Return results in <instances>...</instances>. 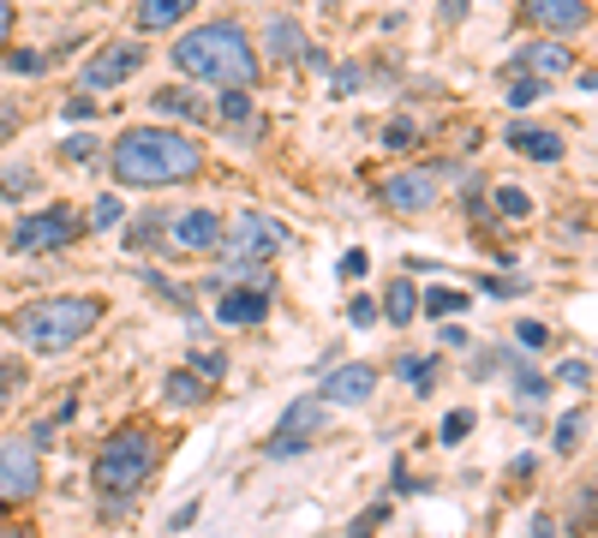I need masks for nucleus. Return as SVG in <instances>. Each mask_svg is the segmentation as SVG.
I'll list each match as a JSON object with an SVG mask.
<instances>
[{"mask_svg":"<svg viewBox=\"0 0 598 538\" xmlns=\"http://www.w3.org/2000/svg\"><path fill=\"white\" fill-rule=\"evenodd\" d=\"M581 90H598V72H587V79H581Z\"/></svg>","mask_w":598,"mask_h":538,"instance_id":"09e8293b","label":"nucleus"},{"mask_svg":"<svg viewBox=\"0 0 598 538\" xmlns=\"http://www.w3.org/2000/svg\"><path fill=\"white\" fill-rule=\"evenodd\" d=\"M419 305H425L431 317H449V312H461L467 300H461V293H455V288H431V293H425V300H419Z\"/></svg>","mask_w":598,"mask_h":538,"instance_id":"b1692460","label":"nucleus"},{"mask_svg":"<svg viewBox=\"0 0 598 538\" xmlns=\"http://www.w3.org/2000/svg\"><path fill=\"white\" fill-rule=\"evenodd\" d=\"M12 36V0H0V43Z\"/></svg>","mask_w":598,"mask_h":538,"instance_id":"a18cd8bd","label":"nucleus"},{"mask_svg":"<svg viewBox=\"0 0 598 538\" xmlns=\"http://www.w3.org/2000/svg\"><path fill=\"white\" fill-rule=\"evenodd\" d=\"M192 521H198V503H186V508H174V521H168V527H174V533H186Z\"/></svg>","mask_w":598,"mask_h":538,"instance_id":"c03bdc74","label":"nucleus"},{"mask_svg":"<svg viewBox=\"0 0 598 538\" xmlns=\"http://www.w3.org/2000/svg\"><path fill=\"white\" fill-rule=\"evenodd\" d=\"M174 67L186 79L215 84V90H246L258 79V48H251V36L234 19H215V24H198V31H186L174 43Z\"/></svg>","mask_w":598,"mask_h":538,"instance_id":"f257e3e1","label":"nucleus"},{"mask_svg":"<svg viewBox=\"0 0 598 538\" xmlns=\"http://www.w3.org/2000/svg\"><path fill=\"white\" fill-rule=\"evenodd\" d=\"M317 431H324V401H317V395H300V401L282 413V431H275L263 448H270V455H294V448H305L317 437Z\"/></svg>","mask_w":598,"mask_h":538,"instance_id":"6e6552de","label":"nucleus"},{"mask_svg":"<svg viewBox=\"0 0 598 538\" xmlns=\"http://www.w3.org/2000/svg\"><path fill=\"white\" fill-rule=\"evenodd\" d=\"M581 425H587L581 413H568L563 425H556V455H575V448H581Z\"/></svg>","mask_w":598,"mask_h":538,"instance_id":"bb28decb","label":"nucleus"},{"mask_svg":"<svg viewBox=\"0 0 598 538\" xmlns=\"http://www.w3.org/2000/svg\"><path fill=\"white\" fill-rule=\"evenodd\" d=\"M156 460H162L156 431H144V425L114 431V437L96 448V491H102V496H114V503H132V496L150 484Z\"/></svg>","mask_w":598,"mask_h":538,"instance_id":"20e7f679","label":"nucleus"},{"mask_svg":"<svg viewBox=\"0 0 598 538\" xmlns=\"http://www.w3.org/2000/svg\"><path fill=\"white\" fill-rule=\"evenodd\" d=\"M365 269H372V258H365V252H348V258H341V276H365Z\"/></svg>","mask_w":598,"mask_h":538,"instance_id":"79ce46f5","label":"nucleus"},{"mask_svg":"<svg viewBox=\"0 0 598 538\" xmlns=\"http://www.w3.org/2000/svg\"><path fill=\"white\" fill-rule=\"evenodd\" d=\"M215 317L222 324H263L270 317V288H222L215 293Z\"/></svg>","mask_w":598,"mask_h":538,"instance_id":"f8f14e48","label":"nucleus"},{"mask_svg":"<svg viewBox=\"0 0 598 538\" xmlns=\"http://www.w3.org/2000/svg\"><path fill=\"white\" fill-rule=\"evenodd\" d=\"M389 150H407V144H419V132H413V120H396L389 126V138H384Z\"/></svg>","mask_w":598,"mask_h":538,"instance_id":"e433bc0d","label":"nucleus"},{"mask_svg":"<svg viewBox=\"0 0 598 538\" xmlns=\"http://www.w3.org/2000/svg\"><path fill=\"white\" fill-rule=\"evenodd\" d=\"M396 371H401V377H413V389H419V395H431V383H437V377H431L437 365H431V359H419V353H413V359L401 353V359H396Z\"/></svg>","mask_w":598,"mask_h":538,"instance_id":"412c9836","label":"nucleus"},{"mask_svg":"<svg viewBox=\"0 0 598 538\" xmlns=\"http://www.w3.org/2000/svg\"><path fill=\"white\" fill-rule=\"evenodd\" d=\"M467 12V0H443V19H461Z\"/></svg>","mask_w":598,"mask_h":538,"instance_id":"49530a36","label":"nucleus"},{"mask_svg":"<svg viewBox=\"0 0 598 538\" xmlns=\"http://www.w3.org/2000/svg\"><path fill=\"white\" fill-rule=\"evenodd\" d=\"M72 239H79V215L72 210H36V215H24V222L12 227V252H19V258L60 252V246H72Z\"/></svg>","mask_w":598,"mask_h":538,"instance_id":"39448f33","label":"nucleus"},{"mask_svg":"<svg viewBox=\"0 0 598 538\" xmlns=\"http://www.w3.org/2000/svg\"><path fill=\"white\" fill-rule=\"evenodd\" d=\"M192 7L198 0H138V24H144V31H168V24H180Z\"/></svg>","mask_w":598,"mask_h":538,"instance_id":"a211bd4d","label":"nucleus"},{"mask_svg":"<svg viewBox=\"0 0 598 538\" xmlns=\"http://www.w3.org/2000/svg\"><path fill=\"white\" fill-rule=\"evenodd\" d=\"M515 67H520V72H532V79L544 84V79H563V72L575 67V55H568L563 43H527V48L515 55Z\"/></svg>","mask_w":598,"mask_h":538,"instance_id":"4468645a","label":"nucleus"},{"mask_svg":"<svg viewBox=\"0 0 598 538\" xmlns=\"http://www.w3.org/2000/svg\"><path fill=\"white\" fill-rule=\"evenodd\" d=\"M263 55L270 60H305L312 48H305V31L294 19H263Z\"/></svg>","mask_w":598,"mask_h":538,"instance_id":"dca6fc26","label":"nucleus"},{"mask_svg":"<svg viewBox=\"0 0 598 538\" xmlns=\"http://www.w3.org/2000/svg\"><path fill=\"white\" fill-rule=\"evenodd\" d=\"M508 365H515V359H508ZM515 389L520 395H544V377H539V371H527V365H515Z\"/></svg>","mask_w":598,"mask_h":538,"instance_id":"f704fd0d","label":"nucleus"},{"mask_svg":"<svg viewBox=\"0 0 598 538\" xmlns=\"http://www.w3.org/2000/svg\"><path fill=\"white\" fill-rule=\"evenodd\" d=\"M19 132V102H0V138Z\"/></svg>","mask_w":598,"mask_h":538,"instance_id":"ea45409f","label":"nucleus"},{"mask_svg":"<svg viewBox=\"0 0 598 538\" xmlns=\"http://www.w3.org/2000/svg\"><path fill=\"white\" fill-rule=\"evenodd\" d=\"M96 114V102L91 96H79V102H67V120H91Z\"/></svg>","mask_w":598,"mask_h":538,"instance_id":"37998d69","label":"nucleus"},{"mask_svg":"<svg viewBox=\"0 0 598 538\" xmlns=\"http://www.w3.org/2000/svg\"><path fill=\"white\" fill-rule=\"evenodd\" d=\"M503 138H508V150L527 156V162H563V138L544 132V126H508Z\"/></svg>","mask_w":598,"mask_h":538,"instance_id":"2eb2a0df","label":"nucleus"},{"mask_svg":"<svg viewBox=\"0 0 598 538\" xmlns=\"http://www.w3.org/2000/svg\"><path fill=\"white\" fill-rule=\"evenodd\" d=\"M108 162L120 186H180L203 168V150L180 132H162V126H132V132L114 138Z\"/></svg>","mask_w":598,"mask_h":538,"instance_id":"f03ea898","label":"nucleus"},{"mask_svg":"<svg viewBox=\"0 0 598 538\" xmlns=\"http://www.w3.org/2000/svg\"><path fill=\"white\" fill-rule=\"evenodd\" d=\"M156 239H162V222H138L132 234H126V246H132V252H144V246H156Z\"/></svg>","mask_w":598,"mask_h":538,"instance_id":"2f4dec72","label":"nucleus"},{"mask_svg":"<svg viewBox=\"0 0 598 538\" xmlns=\"http://www.w3.org/2000/svg\"><path fill=\"white\" fill-rule=\"evenodd\" d=\"M419 312V293H413V281H396V288H389V300H384V317L396 329H407V317Z\"/></svg>","mask_w":598,"mask_h":538,"instance_id":"aec40b11","label":"nucleus"},{"mask_svg":"<svg viewBox=\"0 0 598 538\" xmlns=\"http://www.w3.org/2000/svg\"><path fill=\"white\" fill-rule=\"evenodd\" d=\"M19 383H24V371L12 365V359H0V401H7V395L19 389Z\"/></svg>","mask_w":598,"mask_h":538,"instance_id":"4c0bfd02","label":"nucleus"},{"mask_svg":"<svg viewBox=\"0 0 598 538\" xmlns=\"http://www.w3.org/2000/svg\"><path fill=\"white\" fill-rule=\"evenodd\" d=\"M43 491V455H36V443L24 437H7L0 443V496L7 503H24V496Z\"/></svg>","mask_w":598,"mask_h":538,"instance_id":"423d86ee","label":"nucleus"},{"mask_svg":"<svg viewBox=\"0 0 598 538\" xmlns=\"http://www.w3.org/2000/svg\"><path fill=\"white\" fill-rule=\"evenodd\" d=\"M91 138H67V144H60V156H67V162H91Z\"/></svg>","mask_w":598,"mask_h":538,"instance_id":"58836bf2","label":"nucleus"},{"mask_svg":"<svg viewBox=\"0 0 598 538\" xmlns=\"http://www.w3.org/2000/svg\"><path fill=\"white\" fill-rule=\"evenodd\" d=\"M348 317H353V329H365V324H377V300H365V293H360V300H353V305H348Z\"/></svg>","mask_w":598,"mask_h":538,"instance_id":"c9c22d12","label":"nucleus"},{"mask_svg":"<svg viewBox=\"0 0 598 538\" xmlns=\"http://www.w3.org/2000/svg\"><path fill=\"white\" fill-rule=\"evenodd\" d=\"M108 305L96 293H55V300H31L12 312V336L36 353H67L72 341H84L102 324Z\"/></svg>","mask_w":598,"mask_h":538,"instance_id":"7ed1b4c3","label":"nucleus"},{"mask_svg":"<svg viewBox=\"0 0 598 538\" xmlns=\"http://www.w3.org/2000/svg\"><path fill=\"white\" fill-rule=\"evenodd\" d=\"M222 234H227V227H222V215H215V210H186L180 222H174V239H180L186 252H215V246H222Z\"/></svg>","mask_w":598,"mask_h":538,"instance_id":"ddd939ff","label":"nucleus"},{"mask_svg":"<svg viewBox=\"0 0 598 538\" xmlns=\"http://www.w3.org/2000/svg\"><path fill=\"white\" fill-rule=\"evenodd\" d=\"M467 431H473V413H467V407H455V413H449V419H443V443H449V448H455V443H461V437H467Z\"/></svg>","mask_w":598,"mask_h":538,"instance_id":"c85d7f7f","label":"nucleus"},{"mask_svg":"<svg viewBox=\"0 0 598 538\" xmlns=\"http://www.w3.org/2000/svg\"><path fill=\"white\" fill-rule=\"evenodd\" d=\"M372 389H377V371L372 365H336L324 377V389H317V401H336V407H360V401H372Z\"/></svg>","mask_w":598,"mask_h":538,"instance_id":"9d476101","label":"nucleus"},{"mask_svg":"<svg viewBox=\"0 0 598 538\" xmlns=\"http://www.w3.org/2000/svg\"><path fill=\"white\" fill-rule=\"evenodd\" d=\"M215 114H222V120H234V126H246L251 120V96H246V90H222Z\"/></svg>","mask_w":598,"mask_h":538,"instance_id":"4be33fe9","label":"nucleus"},{"mask_svg":"<svg viewBox=\"0 0 598 538\" xmlns=\"http://www.w3.org/2000/svg\"><path fill=\"white\" fill-rule=\"evenodd\" d=\"M120 222V198H96L91 203V227H114Z\"/></svg>","mask_w":598,"mask_h":538,"instance_id":"c756f323","label":"nucleus"},{"mask_svg":"<svg viewBox=\"0 0 598 538\" xmlns=\"http://www.w3.org/2000/svg\"><path fill=\"white\" fill-rule=\"evenodd\" d=\"M539 96H544L539 79H515V84H508V108H532Z\"/></svg>","mask_w":598,"mask_h":538,"instance_id":"cd10ccee","label":"nucleus"},{"mask_svg":"<svg viewBox=\"0 0 598 538\" xmlns=\"http://www.w3.org/2000/svg\"><path fill=\"white\" fill-rule=\"evenodd\" d=\"M384 203L401 215H425L437 203V174L431 168H407V174H389L384 179Z\"/></svg>","mask_w":598,"mask_h":538,"instance_id":"1a4fd4ad","label":"nucleus"},{"mask_svg":"<svg viewBox=\"0 0 598 538\" xmlns=\"http://www.w3.org/2000/svg\"><path fill=\"white\" fill-rule=\"evenodd\" d=\"M198 371H203V377H222L227 359H222V353H198Z\"/></svg>","mask_w":598,"mask_h":538,"instance_id":"a19ab883","label":"nucleus"},{"mask_svg":"<svg viewBox=\"0 0 598 538\" xmlns=\"http://www.w3.org/2000/svg\"><path fill=\"white\" fill-rule=\"evenodd\" d=\"M384 521H389V503L365 508V515H360V521H353V527H348V538H377V533H384Z\"/></svg>","mask_w":598,"mask_h":538,"instance_id":"393cba45","label":"nucleus"},{"mask_svg":"<svg viewBox=\"0 0 598 538\" xmlns=\"http://www.w3.org/2000/svg\"><path fill=\"white\" fill-rule=\"evenodd\" d=\"M150 108L168 114V120H210V102L192 96V90H156V96H150Z\"/></svg>","mask_w":598,"mask_h":538,"instance_id":"f3484780","label":"nucleus"},{"mask_svg":"<svg viewBox=\"0 0 598 538\" xmlns=\"http://www.w3.org/2000/svg\"><path fill=\"white\" fill-rule=\"evenodd\" d=\"M556 377H563L568 389H587V383H593V371H587V359H568V365L556 371Z\"/></svg>","mask_w":598,"mask_h":538,"instance_id":"473e14b6","label":"nucleus"},{"mask_svg":"<svg viewBox=\"0 0 598 538\" xmlns=\"http://www.w3.org/2000/svg\"><path fill=\"white\" fill-rule=\"evenodd\" d=\"M7 67H12V72H43V67H48V55H31V48H12V55H7Z\"/></svg>","mask_w":598,"mask_h":538,"instance_id":"7c9ffc66","label":"nucleus"},{"mask_svg":"<svg viewBox=\"0 0 598 538\" xmlns=\"http://www.w3.org/2000/svg\"><path fill=\"white\" fill-rule=\"evenodd\" d=\"M31 191H36V174L31 168H7V174H0V198L19 203V198H31Z\"/></svg>","mask_w":598,"mask_h":538,"instance_id":"5701e85b","label":"nucleus"},{"mask_svg":"<svg viewBox=\"0 0 598 538\" xmlns=\"http://www.w3.org/2000/svg\"><path fill=\"white\" fill-rule=\"evenodd\" d=\"M520 12H527V24H539V31H551V36L587 24V0H520Z\"/></svg>","mask_w":598,"mask_h":538,"instance_id":"9b49d317","label":"nucleus"},{"mask_svg":"<svg viewBox=\"0 0 598 538\" xmlns=\"http://www.w3.org/2000/svg\"><path fill=\"white\" fill-rule=\"evenodd\" d=\"M162 395H168L174 407H198L203 395H210V383H203L198 371H168V377H162Z\"/></svg>","mask_w":598,"mask_h":538,"instance_id":"6ab92c4d","label":"nucleus"},{"mask_svg":"<svg viewBox=\"0 0 598 538\" xmlns=\"http://www.w3.org/2000/svg\"><path fill=\"white\" fill-rule=\"evenodd\" d=\"M515 336H520V348H544V341H551V329L527 317V324H515Z\"/></svg>","mask_w":598,"mask_h":538,"instance_id":"72a5a7b5","label":"nucleus"},{"mask_svg":"<svg viewBox=\"0 0 598 538\" xmlns=\"http://www.w3.org/2000/svg\"><path fill=\"white\" fill-rule=\"evenodd\" d=\"M0 538H36V533H24V527H7V533H0Z\"/></svg>","mask_w":598,"mask_h":538,"instance_id":"de8ad7c7","label":"nucleus"},{"mask_svg":"<svg viewBox=\"0 0 598 538\" xmlns=\"http://www.w3.org/2000/svg\"><path fill=\"white\" fill-rule=\"evenodd\" d=\"M138 67H144V43H108V48L91 60V67L79 72V84H84V90H114L120 79H132Z\"/></svg>","mask_w":598,"mask_h":538,"instance_id":"0eeeda50","label":"nucleus"},{"mask_svg":"<svg viewBox=\"0 0 598 538\" xmlns=\"http://www.w3.org/2000/svg\"><path fill=\"white\" fill-rule=\"evenodd\" d=\"M491 203H497L503 215H515V222H520V215H532V198H527V191H515V186H497V198H491Z\"/></svg>","mask_w":598,"mask_h":538,"instance_id":"a878e982","label":"nucleus"}]
</instances>
